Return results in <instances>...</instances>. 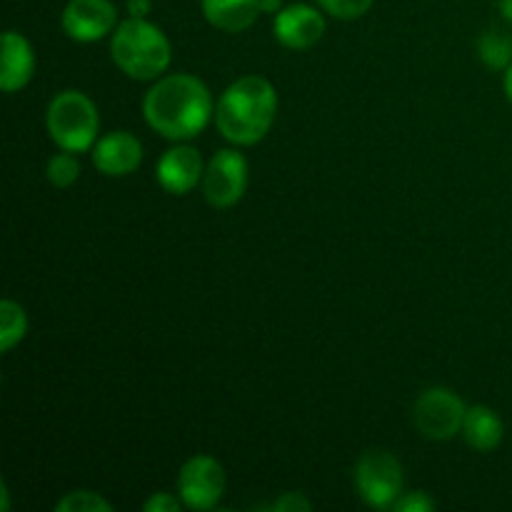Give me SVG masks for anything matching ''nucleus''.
Returning a JSON list of instances; mask_svg holds the SVG:
<instances>
[{"label": "nucleus", "mask_w": 512, "mask_h": 512, "mask_svg": "<svg viewBox=\"0 0 512 512\" xmlns=\"http://www.w3.org/2000/svg\"><path fill=\"white\" fill-rule=\"evenodd\" d=\"M468 408L463 400L448 388H430L415 400V428L430 440H450L463 430Z\"/></svg>", "instance_id": "obj_6"}, {"label": "nucleus", "mask_w": 512, "mask_h": 512, "mask_svg": "<svg viewBox=\"0 0 512 512\" xmlns=\"http://www.w3.org/2000/svg\"><path fill=\"white\" fill-rule=\"evenodd\" d=\"M58 512H113V505L103 498V495L93 493V490H73L58 500L55 505Z\"/></svg>", "instance_id": "obj_18"}, {"label": "nucleus", "mask_w": 512, "mask_h": 512, "mask_svg": "<svg viewBox=\"0 0 512 512\" xmlns=\"http://www.w3.org/2000/svg\"><path fill=\"white\" fill-rule=\"evenodd\" d=\"M478 55L488 68L503 70L508 68L512 60V38L500 33V30H490L478 40Z\"/></svg>", "instance_id": "obj_17"}, {"label": "nucleus", "mask_w": 512, "mask_h": 512, "mask_svg": "<svg viewBox=\"0 0 512 512\" xmlns=\"http://www.w3.org/2000/svg\"><path fill=\"white\" fill-rule=\"evenodd\" d=\"M153 3L150 0H128V13L130 18H145L150 13Z\"/></svg>", "instance_id": "obj_24"}, {"label": "nucleus", "mask_w": 512, "mask_h": 512, "mask_svg": "<svg viewBox=\"0 0 512 512\" xmlns=\"http://www.w3.org/2000/svg\"><path fill=\"white\" fill-rule=\"evenodd\" d=\"M115 65L133 80H153L170 65V43L158 25L145 18H128L110 40Z\"/></svg>", "instance_id": "obj_3"}, {"label": "nucleus", "mask_w": 512, "mask_h": 512, "mask_svg": "<svg viewBox=\"0 0 512 512\" xmlns=\"http://www.w3.org/2000/svg\"><path fill=\"white\" fill-rule=\"evenodd\" d=\"M140 160H143V145L128 130H113L93 145V165L110 178L135 173Z\"/></svg>", "instance_id": "obj_11"}, {"label": "nucleus", "mask_w": 512, "mask_h": 512, "mask_svg": "<svg viewBox=\"0 0 512 512\" xmlns=\"http://www.w3.org/2000/svg\"><path fill=\"white\" fill-rule=\"evenodd\" d=\"M48 133L60 150L85 153L98 143L100 115L93 100L80 90H63L48 105Z\"/></svg>", "instance_id": "obj_4"}, {"label": "nucleus", "mask_w": 512, "mask_h": 512, "mask_svg": "<svg viewBox=\"0 0 512 512\" xmlns=\"http://www.w3.org/2000/svg\"><path fill=\"white\" fill-rule=\"evenodd\" d=\"M60 23L68 38L78 43H95L115 28L118 10L110 0H70Z\"/></svg>", "instance_id": "obj_9"}, {"label": "nucleus", "mask_w": 512, "mask_h": 512, "mask_svg": "<svg viewBox=\"0 0 512 512\" xmlns=\"http://www.w3.org/2000/svg\"><path fill=\"white\" fill-rule=\"evenodd\" d=\"M263 5V13H278L283 8V0H260Z\"/></svg>", "instance_id": "obj_25"}, {"label": "nucleus", "mask_w": 512, "mask_h": 512, "mask_svg": "<svg viewBox=\"0 0 512 512\" xmlns=\"http://www.w3.org/2000/svg\"><path fill=\"white\" fill-rule=\"evenodd\" d=\"M395 512H430L435 510V503L425 493H410L405 498H400L393 505Z\"/></svg>", "instance_id": "obj_22"}, {"label": "nucleus", "mask_w": 512, "mask_h": 512, "mask_svg": "<svg viewBox=\"0 0 512 512\" xmlns=\"http://www.w3.org/2000/svg\"><path fill=\"white\" fill-rule=\"evenodd\" d=\"M210 25L225 33H243L263 13L260 0H200Z\"/></svg>", "instance_id": "obj_14"}, {"label": "nucleus", "mask_w": 512, "mask_h": 512, "mask_svg": "<svg viewBox=\"0 0 512 512\" xmlns=\"http://www.w3.org/2000/svg\"><path fill=\"white\" fill-rule=\"evenodd\" d=\"M270 510L275 512H310L313 510V503H310L305 495L300 493H285L283 498L275 500L273 505H270Z\"/></svg>", "instance_id": "obj_21"}, {"label": "nucleus", "mask_w": 512, "mask_h": 512, "mask_svg": "<svg viewBox=\"0 0 512 512\" xmlns=\"http://www.w3.org/2000/svg\"><path fill=\"white\" fill-rule=\"evenodd\" d=\"M150 128L168 140H190L208 125L213 95L208 85L188 73L160 78L143 100Z\"/></svg>", "instance_id": "obj_1"}, {"label": "nucleus", "mask_w": 512, "mask_h": 512, "mask_svg": "<svg viewBox=\"0 0 512 512\" xmlns=\"http://www.w3.org/2000/svg\"><path fill=\"white\" fill-rule=\"evenodd\" d=\"M180 503H183V500L173 498L170 493H155L153 498L143 505V510L145 512H178Z\"/></svg>", "instance_id": "obj_23"}, {"label": "nucleus", "mask_w": 512, "mask_h": 512, "mask_svg": "<svg viewBox=\"0 0 512 512\" xmlns=\"http://www.w3.org/2000/svg\"><path fill=\"white\" fill-rule=\"evenodd\" d=\"M278 93L263 75H245L235 80L215 108L220 135L235 145H255L273 128Z\"/></svg>", "instance_id": "obj_2"}, {"label": "nucleus", "mask_w": 512, "mask_h": 512, "mask_svg": "<svg viewBox=\"0 0 512 512\" xmlns=\"http://www.w3.org/2000/svg\"><path fill=\"white\" fill-rule=\"evenodd\" d=\"M28 333V318L25 310L15 300H3L0 303V350L10 353Z\"/></svg>", "instance_id": "obj_16"}, {"label": "nucleus", "mask_w": 512, "mask_h": 512, "mask_svg": "<svg viewBox=\"0 0 512 512\" xmlns=\"http://www.w3.org/2000/svg\"><path fill=\"white\" fill-rule=\"evenodd\" d=\"M0 495H3V505H0V510L8 512L10 503H8V488H5V485H0Z\"/></svg>", "instance_id": "obj_28"}, {"label": "nucleus", "mask_w": 512, "mask_h": 512, "mask_svg": "<svg viewBox=\"0 0 512 512\" xmlns=\"http://www.w3.org/2000/svg\"><path fill=\"white\" fill-rule=\"evenodd\" d=\"M155 175H158V183L165 193L188 195L203 180L205 165L198 150L190 148V145H178L158 160V173Z\"/></svg>", "instance_id": "obj_12"}, {"label": "nucleus", "mask_w": 512, "mask_h": 512, "mask_svg": "<svg viewBox=\"0 0 512 512\" xmlns=\"http://www.w3.org/2000/svg\"><path fill=\"white\" fill-rule=\"evenodd\" d=\"M78 178H80V160L75 158V153L63 150V153L50 158L48 180L55 185V188H70Z\"/></svg>", "instance_id": "obj_19"}, {"label": "nucleus", "mask_w": 512, "mask_h": 512, "mask_svg": "<svg viewBox=\"0 0 512 512\" xmlns=\"http://www.w3.org/2000/svg\"><path fill=\"white\" fill-rule=\"evenodd\" d=\"M35 73V53L28 38L15 30L3 35V63H0V88L5 93L25 88Z\"/></svg>", "instance_id": "obj_13"}, {"label": "nucleus", "mask_w": 512, "mask_h": 512, "mask_svg": "<svg viewBox=\"0 0 512 512\" xmlns=\"http://www.w3.org/2000/svg\"><path fill=\"white\" fill-rule=\"evenodd\" d=\"M178 493L185 508L210 510L225 493V470L210 455H195L180 468Z\"/></svg>", "instance_id": "obj_8"}, {"label": "nucleus", "mask_w": 512, "mask_h": 512, "mask_svg": "<svg viewBox=\"0 0 512 512\" xmlns=\"http://www.w3.org/2000/svg\"><path fill=\"white\" fill-rule=\"evenodd\" d=\"M355 490L375 510H390L403 493V468L393 453L368 450L355 465Z\"/></svg>", "instance_id": "obj_5"}, {"label": "nucleus", "mask_w": 512, "mask_h": 512, "mask_svg": "<svg viewBox=\"0 0 512 512\" xmlns=\"http://www.w3.org/2000/svg\"><path fill=\"white\" fill-rule=\"evenodd\" d=\"M248 188V160L238 150H218L203 175V195L213 208H233Z\"/></svg>", "instance_id": "obj_7"}, {"label": "nucleus", "mask_w": 512, "mask_h": 512, "mask_svg": "<svg viewBox=\"0 0 512 512\" xmlns=\"http://www.w3.org/2000/svg\"><path fill=\"white\" fill-rule=\"evenodd\" d=\"M500 5V13H503V18H508L512 23V0H498Z\"/></svg>", "instance_id": "obj_26"}, {"label": "nucleus", "mask_w": 512, "mask_h": 512, "mask_svg": "<svg viewBox=\"0 0 512 512\" xmlns=\"http://www.w3.org/2000/svg\"><path fill=\"white\" fill-rule=\"evenodd\" d=\"M503 420L495 413L493 408H485V405H473L468 408L463 420V438L468 440V445L478 453H490L500 445L503 440Z\"/></svg>", "instance_id": "obj_15"}, {"label": "nucleus", "mask_w": 512, "mask_h": 512, "mask_svg": "<svg viewBox=\"0 0 512 512\" xmlns=\"http://www.w3.org/2000/svg\"><path fill=\"white\" fill-rule=\"evenodd\" d=\"M505 95H508L512 103V65L508 68V73H505Z\"/></svg>", "instance_id": "obj_27"}, {"label": "nucleus", "mask_w": 512, "mask_h": 512, "mask_svg": "<svg viewBox=\"0 0 512 512\" xmlns=\"http://www.w3.org/2000/svg\"><path fill=\"white\" fill-rule=\"evenodd\" d=\"M273 33L280 45L290 50H308L323 38L325 18L318 8L305 3L285 5L275 13Z\"/></svg>", "instance_id": "obj_10"}, {"label": "nucleus", "mask_w": 512, "mask_h": 512, "mask_svg": "<svg viewBox=\"0 0 512 512\" xmlns=\"http://www.w3.org/2000/svg\"><path fill=\"white\" fill-rule=\"evenodd\" d=\"M320 8L325 10L328 15L340 20H355L363 18L365 13L370 10L373 0H318Z\"/></svg>", "instance_id": "obj_20"}]
</instances>
